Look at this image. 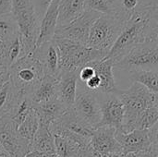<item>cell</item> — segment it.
I'll list each match as a JSON object with an SVG mask.
<instances>
[{
	"mask_svg": "<svg viewBox=\"0 0 158 157\" xmlns=\"http://www.w3.org/2000/svg\"><path fill=\"white\" fill-rule=\"evenodd\" d=\"M158 40V2L146 0L125 23L106 58L114 63L121 59L134 46L147 41Z\"/></svg>",
	"mask_w": 158,
	"mask_h": 157,
	"instance_id": "6da1fadb",
	"label": "cell"
},
{
	"mask_svg": "<svg viewBox=\"0 0 158 157\" xmlns=\"http://www.w3.org/2000/svg\"><path fill=\"white\" fill-rule=\"evenodd\" d=\"M117 94L124 106V118L121 131L135 130V124L140 115L147 108L158 105V94L150 92L144 86L132 82L126 90H118Z\"/></svg>",
	"mask_w": 158,
	"mask_h": 157,
	"instance_id": "7a4b0ae2",
	"label": "cell"
},
{
	"mask_svg": "<svg viewBox=\"0 0 158 157\" xmlns=\"http://www.w3.org/2000/svg\"><path fill=\"white\" fill-rule=\"evenodd\" d=\"M12 14L18 26L23 56L31 54L39 36L41 19L35 13L31 0H12Z\"/></svg>",
	"mask_w": 158,
	"mask_h": 157,
	"instance_id": "3957f363",
	"label": "cell"
},
{
	"mask_svg": "<svg viewBox=\"0 0 158 157\" xmlns=\"http://www.w3.org/2000/svg\"><path fill=\"white\" fill-rule=\"evenodd\" d=\"M9 81L17 93L28 95L44 76V68L38 59L31 54L18 59L8 68Z\"/></svg>",
	"mask_w": 158,
	"mask_h": 157,
	"instance_id": "277c9868",
	"label": "cell"
},
{
	"mask_svg": "<svg viewBox=\"0 0 158 157\" xmlns=\"http://www.w3.org/2000/svg\"><path fill=\"white\" fill-rule=\"evenodd\" d=\"M58 51L59 66L61 70H79L86 64L102 60L106 57V54L84 46L67 39L53 38Z\"/></svg>",
	"mask_w": 158,
	"mask_h": 157,
	"instance_id": "5b68a950",
	"label": "cell"
},
{
	"mask_svg": "<svg viewBox=\"0 0 158 157\" xmlns=\"http://www.w3.org/2000/svg\"><path fill=\"white\" fill-rule=\"evenodd\" d=\"M124 26L125 22L115 16L101 15L92 25L87 46L107 55Z\"/></svg>",
	"mask_w": 158,
	"mask_h": 157,
	"instance_id": "8992f818",
	"label": "cell"
},
{
	"mask_svg": "<svg viewBox=\"0 0 158 157\" xmlns=\"http://www.w3.org/2000/svg\"><path fill=\"white\" fill-rule=\"evenodd\" d=\"M158 40L147 41L134 46L121 59L114 63V69L122 71L157 70Z\"/></svg>",
	"mask_w": 158,
	"mask_h": 157,
	"instance_id": "52a82bcc",
	"label": "cell"
},
{
	"mask_svg": "<svg viewBox=\"0 0 158 157\" xmlns=\"http://www.w3.org/2000/svg\"><path fill=\"white\" fill-rule=\"evenodd\" d=\"M71 109L77 118L91 130L96 129L100 123L101 110L97 94L85 89L79 81L76 98Z\"/></svg>",
	"mask_w": 158,
	"mask_h": 157,
	"instance_id": "ba28073f",
	"label": "cell"
},
{
	"mask_svg": "<svg viewBox=\"0 0 158 157\" xmlns=\"http://www.w3.org/2000/svg\"><path fill=\"white\" fill-rule=\"evenodd\" d=\"M157 135V124L145 130H136L128 133L122 131L115 132V138L121 146L124 155H137L148 150L153 145H158Z\"/></svg>",
	"mask_w": 158,
	"mask_h": 157,
	"instance_id": "9c48e42d",
	"label": "cell"
},
{
	"mask_svg": "<svg viewBox=\"0 0 158 157\" xmlns=\"http://www.w3.org/2000/svg\"><path fill=\"white\" fill-rule=\"evenodd\" d=\"M101 16L100 13L85 9L83 14L63 29L57 30L54 37L67 39L73 43L87 46L92 25Z\"/></svg>",
	"mask_w": 158,
	"mask_h": 157,
	"instance_id": "30bf717a",
	"label": "cell"
},
{
	"mask_svg": "<svg viewBox=\"0 0 158 157\" xmlns=\"http://www.w3.org/2000/svg\"><path fill=\"white\" fill-rule=\"evenodd\" d=\"M30 143L17 131V127L7 116L0 118V146L9 157H25Z\"/></svg>",
	"mask_w": 158,
	"mask_h": 157,
	"instance_id": "8fae6325",
	"label": "cell"
},
{
	"mask_svg": "<svg viewBox=\"0 0 158 157\" xmlns=\"http://www.w3.org/2000/svg\"><path fill=\"white\" fill-rule=\"evenodd\" d=\"M96 94L101 110V120L97 128L109 127L115 129L116 131H121L124 118V106L117 92L108 94Z\"/></svg>",
	"mask_w": 158,
	"mask_h": 157,
	"instance_id": "7c38bea8",
	"label": "cell"
},
{
	"mask_svg": "<svg viewBox=\"0 0 158 157\" xmlns=\"http://www.w3.org/2000/svg\"><path fill=\"white\" fill-rule=\"evenodd\" d=\"M116 130L109 127H99L92 131L89 147L101 155L123 154L121 146L115 138Z\"/></svg>",
	"mask_w": 158,
	"mask_h": 157,
	"instance_id": "4fadbf2b",
	"label": "cell"
},
{
	"mask_svg": "<svg viewBox=\"0 0 158 157\" xmlns=\"http://www.w3.org/2000/svg\"><path fill=\"white\" fill-rule=\"evenodd\" d=\"M32 55L41 63L44 75L51 76L57 80L60 74V66L58 51L54 40L45 42L37 46L32 52Z\"/></svg>",
	"mask_w": 158,
	"mask_h": 157,
	"instance_id": "5bb4252c",
	"label": "cell"
},
{
	"mask_svg": "<svg viewBox=\"0 0 158 157\" xmlns=\"http://www.w3.org/2000/svg\"><path fill=\"white\" fill-rule=\"evenodd\" d=\"M78 71L61 70L56 81V97L69 109L72 108L77 94Z\"/></svg>",
	"mask_w": 158,
	"mask_h": 157,
	"instance_id": "9a60e30c",
	"label": "cell"
},
{
	"mask_svg": "<svg viewBox=\"0 0 158 157\" xmlns=\"http://www.w3.org/2000/svg\"><path fill=\"white\" fill-rule=\"evenodd\" d=\"M100 79V87L95 93L108 94L116 93L118 88L114 77V62L109 58L96 60L89 63Z\"/></svg>",
	"mask_w": 158,
	"mask_h": 157,
	"instance_id": "2e32d148",
	"label": "cell"
},
{
	"mask_svg": "<svg viewBox=\"0 0 158 157\" xmlns=\"http://www.w3.org/2000/svg\"><path fill=\"white\" fill-rule=\"evenodd\" d=\"M84 11V0H59L56 31L70 24L81 17Z\"/></svg>",
	"mask_w": 158,
	"mask_h": 157,
	"instance_id": "e0dca14e",
	"label": "cell"
},
{
	"mask_svg": "<svg viewBox=\"0 0 158 157\" xmlns=\"http://www.w3.org/2000/svg\"><path fill=\"white\" fill-rule=\"evenodd\" d=\"M58 3L59 0H53L49 5L48 8L46 9L44 17L42 18L41 24H40V32H39L35 48L45 42H49L53 40L56 29V23H57Z\"/></svg>",
	"mask_w": 158,
	"mask_h": 157,
	"instance_id": "ac0fdd59",
	"label": "cell"
},
{
	"mask_svg": "<svg viewBox=\"0 0 158 157\" xmlns=\"http://www.w3.org/2000/svg\"><path fill=\"white\" fill-rule=\"evenodd\" d=\"M32 108L37 114L40 123L47 126H50L69 110L57 98L41 104H32Z\"/></svg>",
	"mask_w": 158,
	"mask_h": 157,
	"instance_id": "d6986e66",
	"label": "cell"
},
{
	"mask_svg": "<svg viewBox=\"0 0 158 157\" xmlns=\"http://www.w3.org/2000/svg\"><path fill=\"white\" fill-rule=\"evenodd\" d=\"M30 152L55 155L54 135L52 134L49 126L40 123L39 128L29 145V153Z\"/></svg>",
	"mask_w": 158,
	"mask_h": 157,
	"instance_id": "ffe728a7",
	"label": "cell"
},
{
	"mask_svg": "<svg viewBox=\"0 0 158 157\" xmlns=\"http://www.w3.org/2000/svg\"><path fill=\"white\" fill-rule=\"evenodd\" d=\"M52 124L59 126L76 135H80V136H82L84 138L91 140L93 130H91L85 124H83L77 118V116L75 115V113L73 112L71 108L69 109L67 112H65L59 118H57Z\"/></svg>",
	"mask_w": 158,
	"mask_h": 157,
	"instance_id": "44dd1931",
	"label": "cell"
},
{
	"mask_svg": "<svg viewBox=\"0 0 158 157\" xmlns=\"http://www.w3.org/2000/svg\"><path fill=\"white\" fill-rule=\"evenodd\" d=\"M56 81V79L48 75H44L30 95V99L32 104H41L50 101L54 98H57Z\"/></svg>",
	"mask_w": 158,
	"mask_h": 157,
	"instance_id": "7402d4cb",
	"label": "cell"
},
{
	"mask_svg": "<svg viewBox=\"0 0 158 157\" xmlns=\"http://www.w3.org/2000/svg\"><path fill=\"white\" fill-rule=\"evenodd\" d=\"M31 109H32V102L31 101L30 97L28 95L17 93V96L11 106V109L5 116H7L11 119V121L15 124V126L18 128L22 123V121L26 118V117L28 116V114Z\"/></svg>",
	"mask_w": 158,
	"mask_h": 157,
	"instance_id": "603a6c76",
	"label": "cell"
},
{
	"mask_svg": "<svg viewBox=\"0 0 158 157\" xmlns=\"http://www.w3.org/2000/svg\"><path fill=\"white\" fill-rule=\"evenodd\" d=\"M54 144L56 157H80L85 149L75 142L57 135H54Z\"/></svg>",
	"mask_w": 158,
	"mask_h": 157,
	"instance_id": "cb8c5ba5",
	"label": "cell"
},
{
	"mask_svg": "<svg viewBox=\"0 0 158 157\" xmlns=\"http://www.w3.org/2000/svg\"><path fill=\"white\" fill-rule=\"evenodd\" d=\"M129 77L132 82L139 83L150 92L158 94L157 70H132L129 72Z\"/></svg>",
	"mask_w": 158,
	"mask_h": 157,
	"instance_id": "d4e9b609",
	"label": "cell"
},
{
	"mask_svg": "<svg viewBox=\"0 0 158 157\" xmlns=\"http://www.w3.org/2000/svg\"><path fill=\"white\" fill-rule=\"evenodd\" d=\"M40 125L39 118L33 108L30 111L26 118L17 128L18 134L26 142L31 143Z\"/></svg>",
	"mask_w": 158,
	"mask_h": 157,
	"instance_id": "484cf974",
	"label": "cell"
},
{
	"mask_svg": "<svg viewBox=\"0 0 158 157\" xmlns=\"http://www.w3.org/2000/svg\"><path fill=\"white\" fill-rule=\"evenodd\" d=\"M84 7L101 15L118 16L117 0H84Z\"/></svg>",
	"mask_w": 158,
	"mask_h": 157,
	"instance_id": "4316f807",
	"label": "cell"
},
{
	"mask_svg": "<svg viewBox=\"0 0 158 157\" xmlns=\"http://www.w3.org/2000/svg\"><path fill=\"white\" fill-rule=\"evenodd\" d=\"M16 96L17 93L9 80L0 84V118L9 112Z\"/></svg>",
	"mask_w": 158,
	"mask_h": 157,
	"instance_id": "83f0119b",
	"label": "cell"
},
{
	"mask_svg": "<svg viewBox=\"0 0 158 157\" xmlns=\"http://www.w3.org/2000/svg\"><path fill=\"white\" fill-rule=\"evenodd\" d=\"M158 120V105H153L144 110L138 118L135 124V130H150L157 124Z\"/></svg>",
	"mask_w": 158,
	"mask_h": 157,
	"instance_id": "f1b7e54d",
	"label": "cell"
},
{
	"mask_svg": "<svg viewBox=\"0 0 158 157\" xmlns=\"http://www.w3.org/2000/svg\"><path fill=\"white\" fill-rule=\"evenodd\" d=\"M146 0H117L118 3V16L123 22H127L135 11Z\"/></svg>",
	"mask_w": 158,
	"mask_h": 157,
	"instance_id": "f546056e",
	"label": "cell"
},
{
	"mask_svg": "<svg viewBox=\"0 0 158 157\" xmlns=\"http://www.w3.org/2000/svg\"><path fill=\"white\" fill-rule=\"evenodd\" d=\"M18 34V26L13 14L0 16V41L10 40Z\"/></svg>",
	"mask_w": 158,
	"mask_h": 157,
	"instance_id": "4dcf8cb0",
	"label": "cell"
},
{
	"mask_svg": "<svg viewBox=\"0 0 158 157\" xmlns=\"http://www.w3.org/2000/svg\"><path fill=\"white\" fill-rule=\"evenodd\" d=\"M95 75V71L94 68L88 63L82 68H81L78 71V81L84 84L87 81H89L93 76Z\"/></svg>",
	"mask_w": 158,
	"mask_h": 157,
	"instance_id": "1f68e13d",
	"label": "cell"
},
{
	"mask_svg": "<svg viewBox=\"0 0 158 157\" xmlns=\"http://www.w3.org/2000/svg\"><path fill=\"white\" fill-rule=\"evenodd\" d=\"M52 1L53 0H31L34 11L37 14V16L41 19V20Z\"/></svg>",
	"mask_w": 158,
	"mask_h": 157,
	"instance_id": "d6a6232c",
	"label": "cell"
},
{
	"mask_svg": "<svg viewBox=\"0 0 158 157\" xmlns=\"http://www.w3.org/2000/svg\"><path fill=\"white\" fill-rule=\"evenodd\" d=\"M12 14V0H0V16Z\"/></svg>",
	"mask_w": 158,
	"mask_h": 157,
	"instance_id": "836d02e7",
	"label": "cell"
},
{
	"mask_svg": "<svg viewBox=\"0 0 158 157\" xmlns=\"http://www.w3.org/2000/svg\"><path fill=\"white\" fill-rule=\"evenodd\" d=\"M137 157H158V145H153L148 150L139 153L136 155Z\"/></svg>",
	"mask_w": 158,
	"mask_h": 157,
	"instance_id": "e575fe53",
	"label": "cell"
},
{
	"mask_svg": "<svg viewBox=\"0 0 158 157\" xmlns=\"http://www.w3.org/2000/svg\"><path fill=\"white\" fill-rule=\"evenodd\" d=\"M9 80V73L8 68L0 65V84L7 81Z\"/></svg>",
	"mask_w": 158,
	"mask_h": 157,
	"instance_id": "d590c367",
	"label": "cell"
},
{
	"mask_svg": "<svg viewBox=\"0 0 158 157\" xmlns=\"http://www.w3.org/2000/svg\"><path fill=\"white\" fill-rule=\"evenodd\" d=\"M25 157H56V155L53 154H45V153H39V152H30L26 155Z\"/></svg>",
	"mask_w": 158,
	"mask_h": 157,
	"instance_id": "8d00e7d4",
	"label": "cell"
},
{
	"mask_svg": "<svg viewBox=\"0 0 158 157\" xmlns=\"http://www.w3.org/2000/svg\"><path fill=\"white\" fill-rule=\"evenodd\" d=\"M0 157H9L5 152L2 148H0Z\"/></svg>",
	"mask_w": 158,
	"mask_h": 157,
	"instance_id": "74e56055",
	"label": "cell"
},
{
	"mask_svg": "<svg viewBox=\"0 0 158 157\" xmlns=\"http://www.w3.org/2000/svg\"><path fill=\"white\" fill-rule=\"evenodd\" d=\"M124 157H137L136 155H133V154H128V155H124Z\"/></svg>",
	"mask_w": 158,
	"mask_h": 157,
	"instance_id": "f35d334b",
	"label": "cell"
},
{
	"mask_svg": "<svg viewBox=\"0 0 158 157\" xmlns=\"http://www.w3.org/2000/svg\"><path fill=\"white\" fill-rule=\"evenodd\" d=\"M0 148H1V146H0Z\"/></svg>",
	"mask_w": 158,
	"mask_h": 157,
	"instance_id": "ab89813d",
	"label": "cell"
}]
</instances>
